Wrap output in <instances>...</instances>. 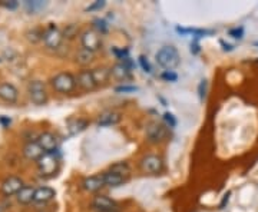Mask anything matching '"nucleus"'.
<instances>
[{"label": "nucleus", "instance_id": "obj_1", "mask_svg": "<svg viewBox=\"0 0 258 212\" xmlns=\"http://www.w3.org/2000/svg\"><path fill=\"white\" fill-rule=\"evenodd\" d=\"M155 59H157V63L161 67H164L165 70H172L175 69L176 66L179 65L181 62V57H179V53L176 50V47L174 46H164L161 47L155 55Z\"/></svg>", "mask_w": 258, "mask_h": 212}, {"label": "nucleus", "instance_id": "obj_2", "mask_svg": "<svg viewBox=\"0 0 258 212\" xmlns=\"http://www.w3.org/2000/svg\"><path fill=\"white\" fill-rule=\"evenodd\" d=\"M50 85L59 93H71L76 88V78L71 72H60L50 79Z\"/></svg>", "mask_w": 258, "mask_h": 212}, {"label": "nucleus", "instance_id": "obj_3", "mask_svg": "<svg viewBox=\"0 0 258 212\" xmlns=\"http://www.w3.org/2000/svg\"><path fill=\"white\" fill-rule=\"evenodd\" d=\"M139 166L142 169V172L145 174H151V175H158L164 171V161L162 158L154 155V154H149L141 159Z\"/></svg>", "mask_w": 258, "mask_h": 212}, {"label": "nucleus", "instance_id": "obj_4", "mask_svg": "<svg viewBox=\"0 0 258 212\" xmlns=\"http://www.w3.org/2000/svg\"><path fill=\"white\" fill-rule=\"evenodd\" d=\"M28 93L30 101L33 102L35 105L42 106V105H46L47 103L49 98H47V92L46 89H45L43 82H40V81H30L28 83Z\"/></svg>", "mask_w": 258, "mask_h": 212}, {"label": "nucleus", "instance_id": "obj_5", "mask_svg": "<svg viewBox=\"0 0 258 212\" xmlns=\"http://www.w3.org/2000/svg\"><path fill=\"white\" fill-rule=\"evenodd\" d=\"M36 164L40 175L43 176L55 175L57 169H59V159H57L55 154H45Z\"/></svg>", "mask_w": 258, "mask_h": 212}, {"label": "nucleus", "instance_id": "obj_6", "mask_svg": "<svg viewBox=\"0 0 258 212\" xmlns=\"http://www.w3.org/2000/svg\"><path fill=\"white\" fill-rule=\"evenodd\" d=\"M63 40V33L62 30L56 26L55 23H50L45 30H43V42L47 47L50 49H59Z\"/></svg>", "mask_w": 258, "mask_h": 212}, {"label": "nucleus", "instance_id": "obj_7", "mask_svg": "<svg viewBox=\"0 0 258 212\" xmlns=\"http://www.w3.org/2000/svg\"><path fill=\"white\" fill-rule=\"evenodd\" d=\"M81 43H82V49H86V50L95 53L102 47L101 35L95 29H88L81 36Z\"/></svg>", "mask_w": 258, "mask_h": 212}, {"label": "nucleus", "instance_id": "obj_8", "mask_svg": "<svg viewBox=\"0 0 258 212\" xmlns=\"http://www.w3.org/2000/svg\"><path fill=\"white\" fill-rule=\"evenodd\" d=\"M25 186L22 178H19L16 175L8 176L3 184H2V194L5 196H12V195H18L19 191Z\"/></svg>", "mask_w": 258, "mask_h": 212}, {"label": "nucleus", "instance_id": "obj_9", "mask_svg": "<svg viewBox=\"0 0 258 212\" xmlns=\"http://www.w3.org/2000/svg\"><path fill=\"white\" fill-rule=\"evenodd\" d=\"M37 144L45 151V154H55L59 148V140L52 132H43L39 135Z\"/></svg>", "mask_w": 258, "mask_h": 212}, {"label": "nucleus", "instance_id": "obj_10", "mask_svg": "<svg viewBox=\"0 0 258 212\" xmlns=\"http://www.w3.org/2000/svg\"><path fill=\"white\" fill-rule=\"evenodd\" d=\"M92 205L98 212H109V211H119V205L115 202L113 199L108 198L106 195H96L93 198Z\"/></svg>", "mask_w": 258, "mask_h": 212}, {"label": "nucleus", "instance_id": "obj_11", "mask_svg": "<svg viewBox=\"0 0 258 212\" xmlns=\"http://www.w3.org/2000/svg\"><path fill=\"white\" fill-rule=\"evenodd\" d=\"M76 83L82 88L83 91H86V92L95 91L98 88V83L95 82V78H93V74L91 69H83V70H81L78 74V76H76Z\"/></svg>", "mask_w": 258, "mask_h": 212}, {"label": "nucleus", "instance_id": "obj_12", "mask_svg": "<svg viewBox=\"0 0 258 212\" xmlns=\"http://www.w3.org/2000/svg\"><path fill=\"white\" fill-rule=\"evenodd\" d=\"M147 138L152 144L162 142L166 138V128L158 122H151L147 126Z\"/></svg>", "mask_w": 258, "mask_h": 212}, {"label": "nucleus", "instance_id": "obj_13", "mask_svg": "<svg viewBox=\"0 0 258 212\" xmlns=\"http://www.w3.org/2000/svg\"><path fill=\"white\" fill-rule=\"evenodd\" d=\"M19 98V91L15 85L9 82L0 83V99L8 103H15Z\"/></svg>", "mask_w": 258, "mask_h": 212}, {"label": "nucleus", "instance_id": "obj_14", "mask_svg": "<svg viewBox=\"0 0 258 212\" xmlns=\"http://www.w3.org/2000/svg\"><path fill=\"white\" fill-rule=\"evenodd\" d=\"M82 186L86 192H98L101 188L105 186V178H103V174L88 176V178L83 181Z\"/></svg>", "mask_w": 258, "mask_h": 212}, {"label": "nucleus", "instance_id": "obj_15", "mask_svg": "<svg viewBox=\"0 0 258 212\" xmlns=\"http://www.w3.org/2000/svg\"><path fill=\"white\" fill-rule=\"evenodd\" d=\"M111 78L119 82H128L132 81V70L123 63H116L111 67Z\"/></svg>", "mask_w": 258, "mask_h": 212}, {"label": "nucleus", "instance_id": "obj_16", "mask_svg": "<svg viewBox=\"0 0 258 212\" xmlns=\"http://www.w3.org/2000/svg\"><path fill=\"white\" fill-rule=\"evenodd\" d=\"M23 155L29 161H39L40 158L45 155V151L40 148V145L36 142H28L25 147H23Z\"/></svg>", "mask_w": 258, "mask_h": 212}, {"label": "nucleus", "instance_id": "obj_17", "mask_svg": "<svg viewBox=\"0 0 258 212\" xmlns=\"http://www.w3.org/2000/svg\"><path fill=\"white\" fill-rule=\"evenodd\" d=\"M56 196V191L50 186H40L36 188L35 192V202L37 203H46L49 201H52Z\"/></svg>", "mask_w": 258, "mask_h": 212}, {"label": "nucleus", "instance_id": "obj_18", "mask_svg": "<svg viewBox=\"0 0 258 212\" xmlns=\"http://www.w3.org/2000/svg\"><path fill=\"white\" fill-rule=\"evenodd\" d=\"M35 192H36V188L30 185H25L16 195V199L22 205H29L30 202H35Z\"/></svg>", "mask_w": 258, "mask_h": 212}, {"label": "nucleus", "instance_id": "obj_19", "mask_svg": "<svg viewBox=\"0 0 258 212\" xmlns=\"http://www.w3.org/2000/svg\"><path fill=\"white\" fill-rule=\"evenodd\" d=\"M120 113L118 112H105V113H102L101 116H99V119H98V125L99 126H112V125H118L120 122Z\"/></svg>", "mask_w": 258, "mask_h": 212}, {"label": "nucleus", "instance_id": "obj_20", "mask_svg": "<svg viewBox=\"0 0 258 212\" xmlns=\"http://www.w3.org/2000/svg\"><path fill=\"white\" fill-rule=\"evenodd\" d=\"M103 178H105V186H109V188H118L126 182V179L123 176L118 175L112 171L103 172Z\"/></svg>", "mask_w": 258, "mask_h": 212}, {"label": "nucleus", "instance_id": "obj_21", "mask_svg": "<svg viewBox=\"0 0 258 212\" xmlns=\"http://www.w3.org/2000/svg\"><path fill=\"white\" fill-rule=\"evenodd\" d=\"M88 125H89V122L86 119H74L71 120L69 123H68V130H69V135H78V133H81L83 130L88 128Z\"/></svg>", "mask_w": 258, "mask_h": 212}, {"label": "nucleus", "instance_id": "obj_22", "mask_svg": "<svg viewBox=\"0 0 258 212\" xmlns=\"http://www.w3.org/2000/svg\"><path fill=\"white\" fill-rule=\"evenodd\" d=\"M92 74L93 78H95V82L98 83V86H99V85H103V83H106L109 81L111 69H108V67H96V69H92Z\"/></svg>", "mask_w": 258, "mask_h": 212}, {"label": "nucleus", "instance_id": "obj_23", "mask_svg": "<svg viewBox=\"0 0 258 212\" xmlns=\"http://www.w3.org/2000/svg\"><path fill=\"white\" fill-rule=\"evenodd\" d=\"M109 171H112V172H115V174H118L120 176H123L126 181H128L129 176H131V166L126 162H116V164H113L109 168Z\"/></svg>", "mask_w": 258, "mask_h": 212}, {"label": "nucleus", "instance_id": "obj_24", "mask_svg": "<svg viewBox=\"0 0 258 212\" xmlns=\"http://www.w3.org/2000/svg\"><path fill=\"white\" fill-rule=\"evenodd\" d=\"M93 62V53L86 50V49H81L76 53V63L81 66H88Z\"/></svg>", "mask_w": 258, "mask_h": 212}, {"label": "nucleus", "instance_id": "obj_25", "mask_svg": "<svg viewBox=\"0 0 258 212\" xmlns=\"http://www.w3.org/2000/svg\"><path fill=\"white\" fill-rule=\"evenodd\" d=\"M93 29L99 33V35H105V33H108V23L103 20V19H95L93 20Z\"/></svg>", "mask_w": 258, "mask_h": 212}, {"label": "nucleus", "instance_id": "obj_26", "mask_svg": "<svg viewBox=\"0 0 258 212\" xmlns=\"http://www.w3.org/2000/svg\"><path fill=\"white\" fill-rule=\"evenodd\" d=\"M45 6H46V3L45 2H40V0H35V2H26V8L30 13H36L39 10L45 9Z\"/></svg>", "mask_w": 258, "mask_h": 212}, {"label": "nucleus", "instance_id": "obj_27", "mask_svg": "<svg viewBox=\"0 0 258 212\" xmlns=\"http://www.w3.org/2000/svg\"><path fill=\"white\" fill-rule=\"evenodd\" d=\"M78 32H79V29L76 25H68L66 28L62 30V33H63V39H74V37L78 36Z\"/></svg>", "mask_w": 258, "mask_h": 212}, {"label": "nucleus", "instance_id": "obj_28", "mask_svg": "<svg viewBox=\"0 0 258 212\" xmlns=\"http://www.w3.org/2000/svg\"><path fill=\"white\" fill-rule=\"evenodd\" d=\"M28 39L30 42H39L40 39L43 40V32L42 30H39V29H33V30H30L28 33Z\"/></svg>", "mask_w": 258, "mask_h": 212}, {"label": "nucleus", "instance_id": "obj_29", "mask_svg": "<svg viewBox=\"0 0 258 212\" xmlns=\"http://www.w3.org/2000/svg\"><path fill=\"white\" fill-rule=\"evenodd\" d=\"M137 91H138V88L137 86H132V85H122V86L115 88V92L118 93H132L137 92Z\"/></svg>", "mask_w": 258, "mask_h": 212}, {"label": "nucleus", "instance_id": "obj_30", "mask_svg": "<svg viewBox=\"0 0 258 212\" xmlns=\"http://www.w3.org/2000/svg\"><path fill=\"white\" fill-rule=\"evenodd\" d=\"M0 6L5 9L15 10L19 6V2H16V0H0Z\"/></svg>", "mask_w": 258, "mask_h": 212}, {"label": "nucleus", "instance_id": "obj_31", "mask_svg": "<svg viewBox=\"0 0 258 212\" xmlns=\"http://www.w3.org/2000/svg\"><path fill=\"white\" fill-rule=\"evenodd\" d=\"M161 78L166 81V82H176V79H178V75L174 72V70H165L164 74L161 75Z\"/></svg>", "mask_w": 258, "mask_h": 212}, {"label": "nucleus", "instance_id": "obj_32", "mask_svg": "<svg viewBox=\"0 0 258 212\" xmlns=\"http://www.w3.org/2000/svg\"><path fill=\"white\" fill-rule=\"evenodd\" d=\"M139 65L142 66L144 72H147V74H151V72H152V67H151L149 62H148V59L144 55L139 56Z\"/></svg>", "mask_w": 258, "mask_h": 212}, {"label": "nucleus", "instance_id": "obj_33", "mask_svg": "<svg viewBox=\"0 0 258 212\" xmlns=\"http://www.w3.org/2000/svg\"><path fill=\"white\" fill-rule=\"evenodd\" d=\"M164 120L166 122V125H169V128H175L176 126V119L174 118L172 113H168L166 112L165 115H164Z\"/></svg>", "mask_w": 258, "mask_h": 212}, {"label": "nucleus", "instance_id": "obj_34", "mask_svg": "<svg viewBox=\"0 0 258 212\" xmlns=\"http://www.w3.org/2000/svg\"><path fill=\"white\" fill-rule=\"evenodd\" d=\"M105 6V2L103 0H96L95 3H92L91 6L86 8V12H93V10H99Z\"/></svg>", "mask_w": 258, "mask_h": 212}, {"label": "nucleus", "instance_id": "obj_35", "mask_svg": "<svg viewBox=\"0 0 258 212\" xmlns=\"http://www.w3.org/2000/svg\"><path fill=\"white\" fill-rule=\"evenodd\" d=\"M198 92H200V99L204 101L207 96V81H201L200 86H198Z\"/></svg>", "mask_w": 258, "mask_h": 212}, {"label": "nucleus", "instance_id": "obj_36", "mask_svg": "<svg viewBox=\"0 0 258 212\" xmlns=\"http://www.w3.org/2000/svg\"><path fill=\"white\" fill-rule=\"evenodd\" d=\"M230 36L235 37V39H241L244 36V29L237 28V29H231L230 30Z\"/></svg>", "mask_w": 258, "mask_h": 212}, {"label": "nucleus", "instance_id": "obj_37", "mask_svg": "<svg viewBox=\"0 0 258 212\" xmlns=\"http://www.w3.org/2000/svg\"><path fill=\"white\" fill-rule=\"evenodd\" d=\"M230 196H231V191H228L227 194L222 196L221 202H220V209H224V208L227 206V203H228V201H230Z\"/></svg>", "mask_w": 258, "mask_h": 212}, {"label": "nucleus", "instance_id": "obj_38", "mask_svg": "<svg viewBox=\"0 0 258 212\" xmlns=\"http://www.w3.org/2000/svg\"><path fill=\"white\" fill-rule=\"evenodd\" d=\"M200 50H201V49H200L198 42H197V40L192 42V43H191V53H192V55H197V53H200Z\"/></svg>", "mask_w": 258, "mask_h": 212}, {"label": "nucleus", "instance_id": "obj_39", "mask_svg": "<svg viewBox=\"0 0 258 212\" xmlns=\"http://www.w3.org/2000/svg\"><path fill=\"white\" fill-rule=\"evenodd\" d=\"M10 118H8V116H0V123L5 126V128H9V125H10Z\"/></svg>", "mask_w": 258, "mask_h": 212}, {"label": "nucleus", "instance_id": "obj_40", "mask_svg": "<svg viewBox=\"0 0 258 212\" xmlns=\"http://www.w3.org/2000/svg\"><path fill=\"white\" fill-rule=\"evenodd\" d=\"M220 45H221V46H224V50H228V52H231V50L234 49V47L231 46V45H228V43H225L224 40H220Z\"/></svg>", "mask_w": 258, "mask_h": 212}, {"label": "nucleus", "instance_id": "obj_41", "mask_svg": "<svg viewBox=\"0 0 258 212\" xmlns=\"http://www.w3.org/2000/svg\"><path fill=\"white\" fill-rule=\"evenodd\" d=\"M0 212H5V209H3V208H2V206H0Z\"/></svg>", "mask_w": 258, "mask_h": 212}, {"label": "nucleus", "instance_id": "obj_42", "mask_svg": "<svg viewBox=\"0 0 258 212\" xmlns=\"http://www.w3.org/2000/svg\"><path fill=\"white\" fill-rule=\"evenodd\" d=\"M109 212H119V211H109Z\"/></svg>", "mask_w": 258, "mask_h": 212}, {"label": "nucleus", "instance_id": "obj_43", "mask_svg": "<svg viewBox=\"0 0 258 212\" xmlns=\"http://www.w3.org/2000/svg\"><path fill=\"white\" fill-rule=\"evenodd\" d=\"M255 45H257V46H258V43H255Z\"/></svg>", "mask_w": 258, "mask_h": 212}]
</instances>
